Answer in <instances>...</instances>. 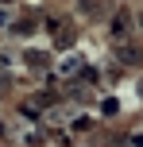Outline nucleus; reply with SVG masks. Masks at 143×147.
Masks as SVG:
<instances>
[{
	"instance_id": "obj_1",
	"label": "nucleus",
	"mask_w": 143,
	"mask_h": 147,
	"mask_svg": "<svg viewBox=\"0 0 143 147\" xmlns=\"http://www.w3.org/2000/svg\"><path fill=\"white\" fill-rule=\"evenodd\" d=\"M112 35H116V39L128 35V12H116V16H112Z\"/></svg>"
},
{
	"instance_id": "obj_2",
	"label": "nucleus",
	"mask_w": 143,
	"mask_h": 147,
	"mask_svg": "<svg viewBox=\"0 0 143 147\" xmlns=\"http://www.w3.org/2000/svg\"><path fill=\"white\" fill-rule=\"evenodd\" d=\"M120 58H124V62H136V58H139V54H136V51H132V47H120Z\"/></svg>"
}]
</instances>
